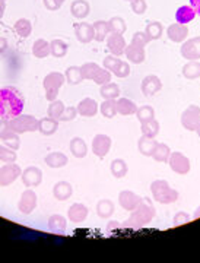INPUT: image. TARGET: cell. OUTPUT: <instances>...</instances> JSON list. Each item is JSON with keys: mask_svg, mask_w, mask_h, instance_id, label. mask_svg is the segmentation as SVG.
I'll list each match as a JSON object with an SVG mask.
<instances>
[{"mask_svg": "<svg viewBox=\"0 0 200 263\" xmlns=\"http://www.w3.org/2000/svg\"><path fill=\"white\" fill-rule=\"evenodd\" d=\"M24 95L15 86L0 88V119L12 120L24 111Z\"/></svg>", "mask_w": 200, "mask_h": 263, "instance_id": "6da1fadb", "label": "cell"}, {"mask_svg": "<svg viewBox=\"0 0 200 263\" xmlns=\"http://www.w3.org/2000/svg\"><path fill=\"white\" fill-rule=\"evenodd\" d=\"M155 206L152 202L146 197H143L142 202L139 203V206L132 211L130 216L127 218V221L124 222V227L127 228H142V227L148 226L152 222L155 218Z\"/></svg>", "mask_w": 200, "mask_h": 263, "instance_id": "7a4b0ae2", "label": "cell"}, {"mask_svg": "<svg viewBox=\"0 0 200 263\" xmlns=\"http://www.w3.org/2000/svg\"><path fill=\"white\" fill-rule=\"evenodd\" d=\"M151 192H152L153 200H156L158 203H162V205L174 203L180 196L178 192L175 189H172L167 180H155L151 184Z\"/></svg>", "mask_w": 200, "mask_h": 263, "instance_id": "3957f363", "label": "cell"}, {"mask_svg": "<svg viewBox=\"0 0 200 263\" xmlns=\"http://www.w3.org/2000/svg\"><path fill=\"white\" fill-rule=\"evenodd\" d=\"M65 82H66V78L60 72H51L44 78L43 86H44V91H46V98L50 103L57 100L58 91H60V88L63 86Z\"/></svg>", "mask_w": 200, "mask_h": 263, "instance_id": "277c9868", "label": "cell"}, {"mask_svg": "<svg viewBox=\"0 0 200 263\" xmlns=\"http://www.w3.org/2000/svg\"><path fill=\"white\" fill-rule=\"evenodd\" d=\"M9 126L10 129L18 135L28 133V132H37L38 130V119H35L34 116H29V114H19L18 117L9 120Z\"/></svg>", "mask_w": 200, "mask_h": 263, "instance_id": "5b68a950", "label": "cell"}, {"mask_svg": "<svg viewBox=\"0 0 200 263\" xmlns=\"http://www.w3.org/2000/svg\"><path fill=\"white\" fill-rule=\"evenodd\" d=\"M0 141L3 142L6 146H9L12 149H19L21 139L19 135L10 129L9 120H3L0 119Z\"/></svg>", "mask_w": 200, "mask_h": 263, "instance_id": "8992f818", "label": "cell"}, {"mask_svg": "<svg viewBox=\"0 0 200 263\" xmlns=\"http://www.w3.org/2000/svg\"><path fill=\"white\" fill-rule=\"evenodd\" d=\"M200 123V107L199 105H189L181 114V124L186 130L196 132Z\"/></svg>", "mask_w": 200, "mask_h": 263, "instance_id": "52a82bcc", "label": "cell"}, {"mask_svg": "<svg viewBox=\"0 0 200 263\" xmlns=\"http://www.w3.org/2000/svg\"><path fill=\"white\" fill-rule=\"evenodd\" d=\"M168 165H170V168H171L175 174H180V176L187 174L191 168L190 160H189L184 154L178 152V151L171 152V155H170V158H168Z\"/></svg>", "mask_w": 200, "mask_h": 263, "instance_id": "ba28073f", "label": "cell"}, {"mask_svg": "<svg viewBox=\"0 0 200 263\" xmlns=\"http://www.w3.org/2000/svg\"><path fill=\"white\" fill-rule=\"evenodd\" d=\"M21 174H22V170L18 164L15 162L5 164L3 167H0V186L2 187L10 186L15 180L19 179Z\"/></svg>", "mask_w": 200, "mask_h": 263, "instance_id": "9c48e42d", "label": "cell"}, {"mask_svg": "<svg viewBox=\"0 0 200 263\" xmlns=\"http://www.w3.org/2000/svg\"><path fill=\"white\" fill-rule=\"evenodd\" d=\"M37 208V193L32 189H27L22 192L18 202V211L24 215H29Z\"/></svg>", "mask_w": 200, "mask_h": 263, "instance_id": "30bf717a", "label": "cell"}, {"mask_svg": "<svg viewBox=\"0 0 200 263\" xmlns=\"http://www.w3.org/2000/svg\"><path fill=\"white\" fill-rule=\"evenodd\" d=\"M183 59L187 60H199L200 59V35L199 37L186 40L180 48Z\"/></svg>", "mask_w": 200, "mask_h": 263, "instance_id": "8fae6325", "label": "cell"}, {"mask_svg": "<svg viewBox=\"0 0 200 263\" xmlns=\"http://www.w3.org/2000/svg\"><path fill=\"white\" fill-rule=\"evenodd\" d=\"M111 138L108 135H96L92 141V152L95 154L98 158L104 160L105 157L108 155V152L111 149Z\"/></svg>", "mask_w": 200, "mask_h": 263, "instance_id": "7c38bea8", "label": "cell"}, {"mask_svg": "<svg viewBox=\"0 0 200 263\" xmlns=\"http://www.w3.org/2000/svg\"><path fill=\"white\" fill-rule=\"evenodd\" d=\"M21 179H22V183L28 189L37 187L43 181V171L38 167H34V165L32 167H27L22 171Z\"/></svg>", "mask_w": 200, "mask_h": 263, "instance_id": "4fadbf2b", "label": "cell"}, {"mask_svg": "<svg viewBox=\"0 0 200 263\" xmlns=\"http://www.w3.org/2000/svg\"><path fill=\"white\" fill-rule=\"evenodd\" d=\"M142 199L143 197H141L137 193H134L132 190H123L118 195V203H120V206L123 208L124 211L132 212L133 209L139 206Z\"/></svg>", "mask_w": 200, "mask_h": 263, "instance_id": "5bb4252c", "label": "cell"}, {"mask_svg": "<svg viewBox=\"0 0 200 263\" xmlns=\"http://www.w3.org/2000/svg\"><path fill=\"white\" fill-rule=\"evenodd\" d=\"M141 89L145 97H153L162 89V81L156 75L146 76V78H143Z\"/></svg>", "mask_w": 200, "mask_h": 263, "instance_id": "9a60e30c", "label": "cell"}, {"mask_svg": "<svg viewBox=\"0 0 200 263\" xmlns=\"http://www.w3.org/2000/svg\"><path fill=\"white\" fill-rule=\"evenodd\" d=\"M126 40L122 34H110L107 37V48L113 56H122L126 50Z\"/></svg>", "mask_w": 200, "mask_h": 263, "instance_id": "2e32d148", "label": "cell"}, {"mask_svg": "<svg viewBox=\"0 0 200 263\" xmlns=\"http://www.w3.org/2000/svg\"><path fill=\"white\" fill-rule=\"evenodd\" d=\"M124 54L127 57V60H129L130 63H134V65H141V63L145 62V59H146L145 47L137 46V44H133V43H130L129 46H126Z\"/></svg>", "mask_w": 200, "mask_h": 263, "instance_id": "e0dca14e", "label": "cell"}, {"mask_svg": "<svg viewBox=\"0 0 200 263\" xmlns=\"http://www.w3.org/2000/svg\"><path fill=\"white\" fill-rule=\"evenodd\" d=\"M75 35L76 40L82 44H88L94 40V27L88 22L75 24Z\"/></svg>", "mask_w": 200, "mask_h": 263, "instance_id": "ac0fdd59", "label": "cell"}, {"mask_svg": "<svg viewBox=\"0 0 200 263\" xmlns=\"http://www.w3.org/2000/svg\"><path fill=\"white\" fill-rule=\"evenodd\" d=\"M167 35L171 40L172 43H184L189 37V28L187 25L183 24H172L167 28Z\"/></svg>", "mask_w": 200, "mask_h": 263, "instance_id": "d6986e66", "label": "cell"}, {"mask_svg": "<svg viewBox=\"0 0 200 263\" xmlns=\"http://www.w3.org/2000/svg\"><path fill=\"white\" fill-rule=\"evenodd\" d=\"M89 214V209L84 205V203H73L67 211V218L70 222H84Z\"/></svg>", "mask_w": 200, "mask_h": 263, "instance_id": "ffe728a7", "label": "cell"}, {"mask_svg": "<svg viewBox=\"0 0 200 263\" xmlns=\"http://www.w3.org/2000/svg\"><path fill=\"white\" fill-rule=\"evenodd\" d=\"M77 114L82 116V117H94L98 113L99 107L94 98H84L81 103L77 104L76 107Z\"/></svg>", "mask_w": 200, "mask_h": 263, "instance_id": "44dd1931", "label": "cell"}, {"mask_svg": "<svg viewBox=\"0 0 200 263\" xmlns=\"http://www.w3.org/2000/svg\"><path fill=\"white\" fill-rule=\"evenodd\" d=\"M73 195V187L67 181H57L53 187V196L57 200H67Z\"/></svg>", "mask_w": 200, "mask_h": 263, "instance_id": "7402d4cb", "label": "cell"}, {"mask_svg": "<svg viewBox=\"0 0 200 263\" xmlns=\"http://www.w3.org/2000/svg\"><path fill=\"white\" fill-rule=\"evenodd\" d=\"M158 143L159 142L155 141V138H146V136L142 135V138L137 141V149H139V152L142 154L143 157H152L156 146H158Z\"/></svg>", "mask_w": 200, "mask_h": 263, "instance_id": "603a6c76", "label": "cell"}, {"mask_svg": "<svg viewBox=\"0 0 200 263\" xmlns=\"http://www.w3.org/2000/svg\"><path fill=\"white\" fill-rule=\"evenodd\" d=\"M91 12V6L86 0H75L70 5V13L76 19H85Z\"/></svg>", "mask_w": 200, "mask_h": 263, "instance_id": "cb8c5ba5", "label": "cell"}, {"mask_svg": "<svg viewBox=\"0 0 200 263\" xmlns=\"http://www.w3.org/2000/svg\"><path fill=\"white\" fill-rule=\"evenodd\" d=\"M58 129V120L51 119V117H44L38 120V132L44 136H51L54 135Z\"/></svg>", "mask_w": 200, "mask_h": 263, "instance_id": "d4e9b609", "label": "cell"}, {"mask_svg": "<svg viewBox=\"0 0 200 263\" xmlns=\"http://www.w3.org/2000/svg\"><path fill=\"white\" fill-rule=\"evenodd\" d=\"M115 212L114 203L110 200V199H101L98 203H96V215L103 219H108L111 218L113 214Z\"/></svg>", "mask_w": 200, "mask_h": 263, "instance_id": "484cf974", "label": "cell"}, {"mask_svg": "<svg viewBox=\"0 0 200 263\" xmlns=\"http://www.w3.org/2000/svg\"><path fill=\"white\" fill-rule=\"evenodd\" d=\"M196 10L191 8L190 5H186V6H181L177 9L175 12V21L178 22V24H183V25H186V24H189L191 22L193 19L196 18Z\"/></svg>", "mask_w": 200, "mask_h": 263, "instance_id": "4316f807", "label": "cell"}, {"mask_svg": "<svg viewBox=\"0 0 200 263\" xmlns=\"http://www.w3.org/2000/svg\"><path fill=\"white\" fill-rule=\"evenodd\" d=\"M44 162L50 168H62L67 164V157L63 152H50L44 158Z\"/></svg>", "mask_w": 200, "mask_h": 263, "instance_id": "83f0119b", "label": "cell"}, {"mask_svg": "<svg viewBox=\"0 0 200 263\" xmlns=\"http://www.w3.org/2000/svg\"><path fill=\"white\" fill-rule=\"evenodd\" d=\"M67 228V221L63 215H51L48 218V230L51 233L62 234L65 233Z\"/></svg>", "mask_w": 200, "mask_h": 263, "instance_id": "f1b7e54d", "label": "cell"}, {"mask_svg": "<svg viewBox=\"0 0 200 263\" xmlns=\"http://www.w3.org/2000/svg\"><path fill=\"white\" fill-rule=\"evenodd\" d=\"M69 148H70V152L75 158H85L86 154H88V145L82 138H73L70 141Z\"/></svg>", "mask_w": 200, "mask_h": 263, "instance_id": "f546056e", "label": "cell"}, {"mask_svg": "<svg viewBox=\"0 0 200 263\" xmlns=\"http://www.w3.org/2000/svg\"><path fill=\"white\" fill-rule=\"evenodd\" d=\"M94 27V40L98 43H103L110 35V28H108V21H96L92 24Z\"/></svg>", "mask_w": 200, "mask_h": 263, "instance_id": "4dcf8cb0", "label": "cell"}, {"mask_svg": "<svg viewBox=\"0 0 200 263\" xmlns=\"http://www.w3.org/2000/svg\"><path fill=\"white\" fill-rule=\"evenodd\" d=\"M117 111L122 116H132L137 111V105L129 98H117Z\"/></svg>", "mask_w": 200, "mask_h": 263, "instance_id": "1f68e13d", "label": "cell"}, {"mask_svg": "<svg viewBox=\"0 0 200 263\" xmlns=\"http://www.w3.org/2000/svg\"><path fill=\"white\" fill-rule=\"evenodd\" d=\"M183 76L186 79H197L200 78V62L199 60H189V63L183 66V70H181Z\"/></svg>", "mask_w": 200, "mask_h": 263, "instance_id": "d6a6232c", "label": "cell"}, {"mask_svg": "<svg viewBox=\"0 0 200 263\" xmlns=\"http://www.w3.org/2000/svg\"><path fill=\"white\" fill-rule=\"evenodd\" d=\"M159 122L156 119H151L148 122L141 123V130L143 136L146 138H156L159 135Z\"/></svg>", "mask_w": 200, "mask_h": 263, "instance_id": "836d02e7", "label": "cell"}, {"mask_svg": "<svg viewBox=\"0 0 200 263\" xmlns=\"http://www.w3.org/2000/svg\"><path fill=\"white\" fill-rule=\"evenodd\" d=\"M69 51V46L63 40H53L50 43V54L56 59H62L65 57Z\"/></svg>", "mask_w": 200, "mask_h": 263, "instance_id": "e575fe53", "label": "cell"}, {"mask_svg": "<svg viewBox=\"0 0 200 263\" xmlns=\"http://www.w3.org/2000/svg\"><path fill=\"white\" fill-rule=\"evenodd\" d=\"M110 171L111 174L114 176L115 179H123L127 176V171H129V167H127V162L122 158H117L111 162L110 165Z\"/></svg>", "mask_w": 200, "mask_h": 263, "instance_id": "d590c367", "label": "cell"}, {"mask_svg": "<svg viewBox=\"0 0 200 263\" xmlns=\"http://www.w3.org/2000/svg\"><path fill=\"white\" fill-rule=\"evenodd\" d=\"M32 54L37 59H46L50 56V43L43 38L37 40L32 46Z\"/></svg>", "mask_w": 200, "mask_h": 263, "instance_id": "8d00e7d4", "label": "cell"}, {"mask_svg": "<svg viewBox=\"0 0 200 263\" xmlns=\"http://www.w3.org/2000/svg\"><path fill=\"white\" fill-rule=\"evenodd\" d=\"M65 78H66V82L69 85L81 84L84 81V76H82V72H81V66H70V67H67Z\"/></svg>", "mask_w": 200, "mask_h": 263, "instance_id": "74e56055", "label": "cell"}, {"mask_svg": "<svg viewBox=\"0 0 200 263\" xmlns=\"http://www.w3.org/2000/svg\"><path fill=\"white\" fill-rule=\"evenodd\" d=\"M99 94L105 100H117L120 97V86L113 82H108L101 86L99 89Z\"/></svg>", "mask_w": 200, "mask_h": 263, "instance_id": "f35d334b", "label": "cell"}, {"mask_svg": "<svg viewBox=\"0 0 200 263\" xmlns=\"http://www.w3.org/2000/svg\"><path fill=\"white\" fill-rule=\"evenodd\" d=\"M99 70H101V66L96 65L94 62H88V63H84V65L81 66V72H82L84 79H91V81H94L96 78V75L99 73Z\"/></svg>", "mask_w": 200, "mask_h": 263, "instance_id": "ab89813d", "label": "cell"}, {"mask_svg": "<svg viewBox=\"0 0 200 263\" xmlns=\"http://www.w3.org/2000/svg\"><path fill=\"white\" fill-rule=\"evenodd\" d=\"M15 31H16V34L22 38H27L31 35V32H32V24H31V21L25 18H21L18 19L16 22H15Z\"/></svg>", "mask_w": 200, "mask_h": 263, "instance_id": "60d3db41", "label": "cell"}, {"mask_svg": "<svg viewBox=\"0 0 200 263\" xmlns=\"http://www.w3.org/2000/svg\"><path fill=\"white\" fill-rule=\"evenodd\" d=\"M99 111L104 116L105 119H113L115 117L118 111H117V100H105L104 103L101 104Z\"/></svg>", "mask_w": 200, "mask_h": 263, "instance_id": "b9f144b4", "label": "cell"}, {"mask_svg": "<svg viewBox=\"0 0 200 263\" xmlns=\"http://www.w3.org/2000/svg\"><path fill=\"white\" fill-rule=\"evenodd\" d=\"M108 28H110V34H122L123 35L127 29V25L122 16H113L108 21Z\"/></svg>", "mask_w": 200, "mask_h": 263, "instance_id": "7bdbcfd3", "label": "cell"}, {"mask_svg": "<svg viewBox=\"0 0 200 263\" xmlns=\"http://www.w3.org/2000/svg\"><path fill=\"white\" fill-rule=\"evenodd\" d=\"M171 155V149L167 143H158L156 149L153 152L152 158L156 162H168V158Z\"/></svg>", "mask_w": 200, "mask_h": 263, "instance_id": "ee69618b", "label": "cell"}, {"mask_svg": "<svg viewBox=\"0 0 200 263\" xmlns=\"http://www.w3.org/2000/svg\"><path fill=\"white\" fill-rule=\"evenodd\" d=\"M65 104L63 101H60V100H54V101H51L50 105H48V110L47 114L48 117H51V119H56V120H60V117H62V114L65 111Z\"/></svg>", "mask_w": 200, "mask_h": 263, "instance_id": "f6af8a7d", "label": "cell"}, {"mask_svg": "<svg viewBox=\"0 0 200 263\" xmlns=\"http://www.w3.org/2000/svg\"><path fill=\"white\" fill-rule=\"evenodd\" d=\"M145 32H146L148 37L151 38V41L152 40H159L162 37V32H164V27H162L161 22H151V24L146 25Z\"/></svg>", "mask_w": 200, "mask_h": 263, "instance_id": "bcb514c9", "label": "cell"}, {"mask_svg": "<svg viewBox=\"0 0 200 263\" xmlns=\"http://www.w3.org/2000/svg\"><path fill=\"white\" fill-rule=\"evenodd\" d=\"M136 117L141 123L148 122L151 119H155V110H153L151 105H142V107H137V111H136Z\"/></svg>", "mask_w": 200, "mask_h": 263, "instance_id": "7dc6e473", "label": "cell"}, {"mask_svg": "<svg viewBox=\"0 0 200 263\" xmlns=\"http://www.w3.org/2000/svg\"><path fill=\"white\" fill-rule=\"evenodd\" d=\"M18 158L15 149H12L6 145H0V161L5 162V164H9V162H15Z\"/></svg>", "mask_w": 200, "mask_h": 263, "instance_id": "c3c4849f", "label": "cell"}, {"mask_svg": "<svg viewBox=\"0 0 200 263\" xmlns=\"http://www.w3.org/2000/svg\"><path fill=\"white\" fill-rule=\"evenodd\" d=\"M111 73L117 78H127L130 75V65L127 62H123L122 59L118 60V63L113 67Z\"/></svg>", "mask_w": 200, "mask_h": 263, "instance_id": "681fc988", "label": "cell"}, {"mask_svg": "<svg viewBox=\"0 0 200 263\" xmlns=\"http://www.w3.org/2000/svg\"><path fill=\"white\" fill-rule=\"evenodd\" d=\"M94 82H95L96 85H99V86L111 82V72L107 70L105 67H101V70H99V73H98L95 79H94Z\"/></svg>", "mask_w": 200, "mask_h": 263, "instance_id": "f907efd6", "label": "cell"}, {"mask_svg": "<svg viewBox=\"0 0 200 263\" xmlns=\"http://www.w3.org/2000/svg\"><path fill=\"white\" fill-rule=\"evenodd\" d=\"M130 6H132V10H133L136 15H143L146 12V9H148L146 0H132L130 2Z\"/></svg>", "mask_w": 200, "mask_h": 263, "instance_id": "816d5d0a", "label": "cell"}, {"mask_svg": "<svg viewBox=\"0 0 200 263\" xmlns=\"http://www.w3.org/2000/svg\"><path fill=\"white\" fill-rule=\"evenodd\" d=\"M149 41H151V38L146 35V32H142V31L134 32L133 35H132V43L137 44V46H142V47H145Z\"/></svg>", "mask_w": 200, "mask_h": 263, "instance_id": "f5cc1de1", "label": "cell"}, {"mask_svg": "<svg viewBox=\"0 0 200 263\" xmlns=\"http://www.w3.org/2000/svg\"><path fill=\"white\" fill-rule=\"evenodd\" d=\"M76 116H77L76 107H66L58 122H72V120H75V117H76Z\"/></svg>", "mask_w": 200, "mask_h": 263, "instance_id": "db71d44e", "label": "cell"}, {"mask_svg": "<svg viewBox=\"0 0 200 263\" xmlns=\"http://www.w3.org/2000/svg\"><path fill=\"white\" fill-rule=\"evenodd\" d=\"M191 216L187 214V212H177L175 215H174V219H172V222H174V226L178 227V226H183V224H187L189 221H190Z\"/></svg>", "mask_w": 200, "mask_h": 263, "instance_id": "11a10c76", "label": "cell"}, {"mask_svg": "<svg viewBox=\"0 0 200 263\" xmlns=\"http://www.w3.org/2000/svg\"><path fill=\"white\" fill-rule=\"evenodd\" d=\"M118 57L117 56H113V54H110V56H105L104 60H103V67H105L107 70H113V67H114L117 63H118Z\"/></svg>", "mask_w": 200, "mask_h": 263, "instance_id": "9f6ffc18", "label": "cell"}, {"mask_svg": "<svg viewBox=\"0 0 200 263\" xmlns=\"http://www.w3.org/2000/svg\"><path fill=\"white\" fill-rule=\"evenodd\" d=\"M46 9L51 10V12H56L62 8V3H58V0H43Z\"/></svg>", "mask_w": 200, "mask_h": 263, "instance_id": "6f0895ef", "label": "cell"}, {"mask_svg": "<svg viewBox=\"0 0 200 263\" xmlns=\"http://www.w3.org/2000/svg\"><path fill=\"white\" fill-rule=\"evenodd\" d=\"M9 47V43H8V40L5 37H0V54H3L6 50Z\"/></svg>", "mask_w": 200, "mask_h": 263, "instance_id": "680465c9", "label": "cell"}, {"mask_svg": "<svg viewBox=\"0 0 200 263\" xmlns=\"http://www.w3.org/2000/svg\"><path fill=\"white\" fill-rule=\"evenodd\" d=\"M190 6L196 10V13L200 16V0H190Z\"/></svg>", "mask_w": 200, "mask_h": 263, "instance_id": "91938a15", "label": "cell"}, {"mask_svg": "<svg viewBox=\"0 0 200 263\" xmlns=\"http://www.w3.org/2000/svg\"><path fill=\"white\" fill-rule=\"evenodd\" d=\"M5 10H6V2L5 0H0V19L3 18Z\"/></svg>", "mask_w": 200, "mask_h": 263, "instance_id": "94428289", "label": "cell"}, {"mask_svg": "<svg viewBox=\"0 0 200 263\" xmlns=\"http://www.w3.org/2000/svg\"><path fill=\"white\" fill-rule=\"evenodd\" d=\"M193 218H194V219H197V218H200V205H199V206H197V209L194 211V214H193Z\"/></svg>", "mask_w": 200, "mask_h": 263, "instance_id": "6125c7cd", "label": "cell"}, {"mask_svg": "<svg viewBox=\"0 0 200 263\" xmlns=\"http://www.w3.org/2000/svg\"><path fill=\"white\" fill-rule=\"evenodd\" d=\"M196 133H197V136L200 138V123H199V126H197V129H196Z\"/></svg>", "mask_w": 200, "mask_h": 263, "instance_id": "be15d7a7", "label": "cell"}, {"mask_svg": "<svg viewBox=\"0 0 200 263\" xmlns=\"http://www.w3.org/2000/svg\"><path fill=\"white\" fill-rule=\"evenodd\" d=\"M63 2H65V0H58V3H62V5H63Z\"/></svg>", "mask_w": 200, "mask_h": 263, "instance_id": "e7e4bbea", "label": "cell"}, {"mask_svg": "<svg viewBox=\"0 0 200 263\" xmlns=\"http://www.w3.org/2000/svg\"><path fill=\"white\" fill-rule=\"evenodd\" d=\"M127 2H132V0H127Z\"/></svg>", "mask_w": 200, "mask_h": 263, "instance_id": "03108f58", "label": "cell"}, {"mask_svg": "<svg viewBox=\"0 0 200 263\" xmlns=\"http://www.w3.org/2000/svg\"><path fill=\"white\" fill-rule=\"evenodd\" d=\"M5 2H6V0H5Z\"/></svg>", "mask_w": 200, "mask_h": 263, "instance_id": "003e7915", "label": "cell"}]
</instances>
